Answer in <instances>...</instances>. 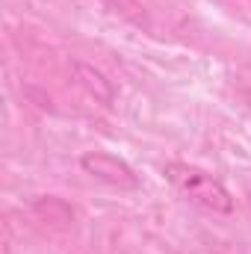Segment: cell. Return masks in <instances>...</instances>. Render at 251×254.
Instances as JSON below:
<instances>
[{"mask_svg": "<svg viewBox=\"0 0 251 254\" xmlns=\"http://www.w3.org/2000/svg\"><path fill=\"white\" fill-rule=\"evenodd\" d=\"M163 175H166V181L181 192L187 201L198 204L207 213L228 216L234 210V195L228 192V187L219 178H213L210 172L198 169V166H189V163H166L163 166Z\"/></svg>", "mask_w": 251, "mask_h": 254, "instance_id": "1", "label": "cell"}, {"mask_svg": "<svg viewBox=\"0 0 251 254\" xmlns=\"http://www.w3.org/2000/svg\"><path fill=\"white\" fill-rule=\"evenodd\" d=\"M80 169L89 178H95L101 184H110V187H119V190H136L139 187L136 172L127 166L122 157L107 154V151H86L80 157Z\"/></svg>", "mask_w": 251, "mask_h": 254, "instance_id": "2", "label": "cell"}, {"mask_svg": "<svg viewBox=\"0 0 251 254\" xmlns=\"http://www.w3.org/2000/svg\"><path fill=\"white\" fill-rule=\"evenodd\" d=\"M71 74H74V80H77V86L89 95V98H95L98 104H104V107H113V101H116V83L101 71V68H95V65L89 63H71Z\"/></svg>", "mask_w": 251, "mask_h": 254, "instance_id": "3", "label": "cell"}, {"mask_svg": "<svg viewBox=\"0 0 251 254\" xmlns=\"http://www.w3.org/2000/svg\"><path fill=\"white\" fill-rule=\"evenodd\" d=\"M104 9H110L113 15L125 18L127 24H136V27H148V12L139 0H98Z\"/></svg>", "mask_w": 251, "mask_h": 254, "instance_id": "4", "label": "cell"}, {"mask_svg": "<svg viewBox=\"0 0 251 254\" xmlns=\"http://www.w3.org/2000/svg\"><path fill=\"white\" fill-rule=\"evenodd\" d=\"M33 210H36L39 216H45L48 222H71V219H74L71 207L63 204L60 198H54V195H42V198L33 204Z\"/></svg>", "mask_w": 251, "mask_h": 254, "instance_id": "5", "label": "cell"}, {"mask_svg": "<svg viewBox=\"0 0 251 254\" xmlns=\"http://www.w3.org/2000/svg\"><path fill=\"white\" fill-rule=\"evenodd\" d=\"M246 101H249V107H251V89H249V92H246Z\"/></svg>", "mask_w": 251, "mask_h": 254, "instance_id": "6", "label": "cell"}, {"mask_svg": "<svg viewBox=\"0 0 251 254\" xmlns=\"http://www.w3.org/2000/svg\"><path fill=\"white\" fill-rule=\"evenodd\" d=\"M249 207H251V195H249Z\"/></svg>", "mask_w": 251, "mask_h": 254, "instance_id": "7", "label": "cell"}]
</instances>
